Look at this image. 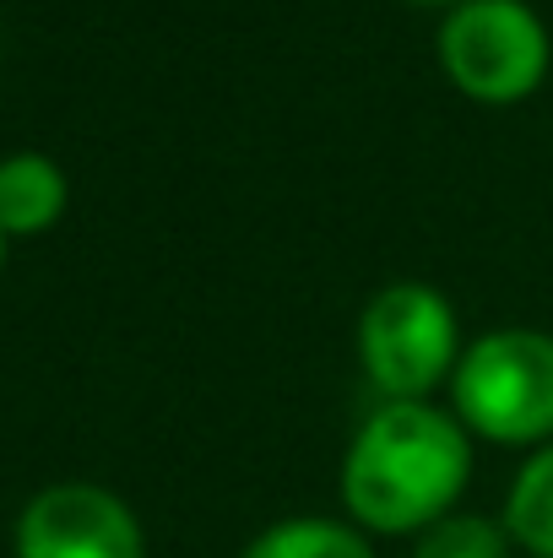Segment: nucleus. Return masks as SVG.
<instances>
[{"instance_id": "1", "label": "nucleus", "mask_w": 553, "mask_h": 558, "mask_svg": "<svg viewBox=\"0 0 553 558\" xmlns=\"http://www.w3.org/2000/svg\"><path fill=\"white\" fill-rule=\"evenodd\" d=\"M472 483V434L434 401H380L342 456V510L369 537H423Z\"/></svg>"}, {"instance_id": "2", "label": "nucleus", "mask_w": 553, "mask_h": 558, "mask_svg": "<svg viewBox=\"0 0 553 558\" xmlns=\"http://www.w3.org/2000/svg\"><path fill=\"white\" fill-rule=\"evenodd\" d=\"M450 412L472 439L489 445H553V337L532 326H500L467 342L450 374Z\"/></svg>"}, {"instance_id": "3", "label": "nucleus", "mask_w": 553, "mask_h": 558, "mask_svg": "<svg viewBox=\"0 0 553 558\" xmlns=\"http://www.w3.org/2000/svg\"><path fill=\"white\" fill-rule=\"evenodd\" d=\"M450 87L483 109L527 104L553 71V38L527 0H461L440 22Z\"/></svg>"}, {"instance_id": "4", "label": "nucleus", "mask_w": 553, "mask_h": 558, "mask_svg": "<svg viewBox=\"0 0 553 558\" xmlns=\"http://www.w3.org/2000/svg\"><path fill=\"white\" fill-rule=\"evenodd\" d=\"M461 320L429 282H385L359 315V364L385 401H429L461 364Z\"/></svg>"}, {"instance_id": "5", "label": "nucleus", "mask_w": 553, "mask_h": 558, "mask_svg": "<svg viewBox=\"0 0 553 558\" xmlns=\"http://www.w3.org/2000/svg\"><path fill=\"white\" fill-rule=\"evenodd\" d=\"M16 558H147L136 510L98 483H55L27 499Z\"/></svg>"}, {"instance_id": "6", "label": "nucleus", "mask_w": 553, "mask_h": 558, "mask_svg": "<svg viewBox=\"0 0 553 558\" xmlns=\"http://www.w3.org/2000/svg\"><path fill=\"white\" fill-rule=\"evenodd\" d=\"M65 211V174L44 153H16L0 163V233L33 239Z\"/></svg>"}, {"instance_id": "7", "label": "nucleus", "mask_w": 553, "mask_h": 558, "mask_svg": "<svg viewBox=\"0 0 553 558\" xmlns=\"http://www.w3.org/2000/svg\"><path fill=\"white\" fill-rule=\"evenodd\" d=\"M239 558H374V537L348 515H288L255 532Z\"/></svg>"}, {"instance_id": "8", "label": "nucleus", "mask_w": 553, "mask_h": 558, "mask_svg": "<svg viewBox=\"0 0 553 558\" xmlns=\"http://www.w3.org/2000/svg\"><path fill=\"white\" fill-rule=\"evenodd\" d=\"M510 543L527 558H553V445L532 450L505 494V510H500Z\"/></svg>"}, {"instance_id": "9", "label": "nucleus", "mask_w": 553, "mask_h": 558, "mask_svg": "<svg viewBox=\"0 0 553 558\" xmlns=\"http://www.w3.org/2000/svg\"><path fill=\"white\" fill-rule=\"evenodd\" d=\"M516 543L500 515H445L423 537H412V558H510Z\"/></svg>"}, {"instance_id": "10", "label": "nucleus", "mask_w": 553, "mask_h": 558, "mask_svg": "<svg viewBox=\"0 0 553 558\" xmlns=\"http://www.w3.org/2000/svg\"><path fill=\"white\" fill-rule=\"evenodd\" d=\"M407 5H445V11H450V5H461V0H407Z\"/></svg>"}, {"instance_id": "11", "label": "nucleus", "mask_w": 553, "mask_h": 558, "mask_svg": "<svg viewBox=\"0 0 553 558\" xmlns=\"http://www.w3.org/2000/svg\"><path fill=\"white\" fill-rule=\"evenodd\" d=\"M0 266H5V233H0Z\"/></svg>"}]
</instances>
